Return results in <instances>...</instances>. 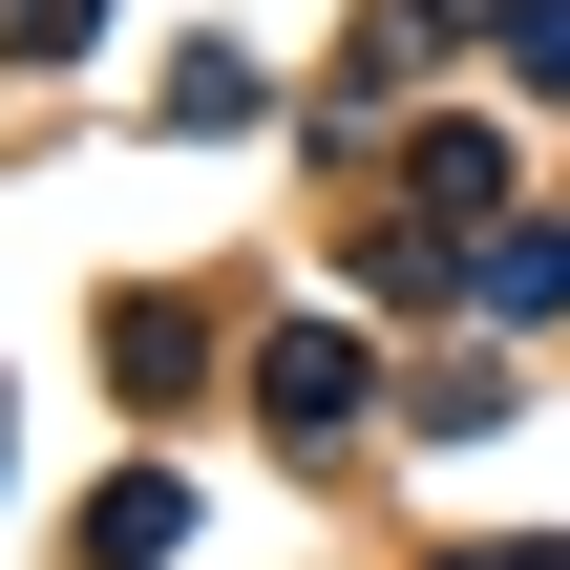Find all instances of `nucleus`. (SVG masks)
<instances>
[]
</instances>
